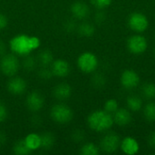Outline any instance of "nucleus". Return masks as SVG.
Segmentation results:
<instances>
[{
  "label": "nucleus",
  "instance_id": "39448f33",
  "mask_svg": "<svg viewBox=\"0 0 155 155\" xmlns=\"http://www.w3.org/2000/svg\"><path fill=\"white\" fill-rule=\"evenodd\" d=\"M98 58L92 52H84L77 58V67L84 74H92L98 67Z\"/></svg>",
  "mask_w": 155,
  "mask_h": 155
},
{
  "label": "nucleus",
  "instance_id": "58836bf2",
  "mask_svg": "<svg viewBox=\"0 0 155 155\" xmlns=\"http://www.w3.org/2000/svg\"><path fill=\"white\" fill-rule=\"evenodd\" d=\"M153 57H154V59H155V49H154V51H153Z\"/></svg>",
  "mask_w": 155,
  "mask_h": 155
},
{
  "label": "nucleus",
  "instance_id": "c9c22d12",
  "mask_svg": "<svg viewBox=\"0 0 155 155\" xmlns=\"http://www.w3.org/2000/svg\"><path fill=\"white\" fill-rule=\"evenodd\" d=\"M148 144H149L150 147H152L153 149H155V131L152 132L151 134L149 135V138H148Z\"/></svg>",
  "mask_w": 155,
  "mask_h": 155
},
{
  "label": "nucleus",
  "instance_id": "b1692460",
  "mask_svg": "<svg viewBox=\"0 0 155 155\" xmlns=\"http://www.w3.org/2000/svg\"><path fill=\"white\" fill-rule=\"evenodd\" d=\"M142 94L143 97L148 100H153L155 98V84L145 83L142 87Z\"/></svg>",
  "mask_w": 155,
  "mask_h": 155
},
{
  "label": "nucleus",
  "instance_id": "0eeeda50",
  "mask_svg": "<svg viewBox=\"0 0 155 155\" xmlns=\"http://www.w3.org/2000/svg\"><path fill=\"white\" fill-rule=\"evenodd\" d=\"M121 145V139L115 133H108L105 134L100 142V149L106 153H115Z\"/></svg>",
  "mask_w": 155,
  "mask_h": 155
},
{
  "label": "nucleus",
  "instance_id": "bb28decb",
  "mask_svg": "<svg viewBox=\"0 0 155 155\" xmlns=\"http://www.w3.org/2000/svg\"><path fill=\"white\" fill-rule=\"evenodd\" d=\"M91 83L93 86L96 89H101L106 84V78L103 74H95L92 77Z\"/></svg>",
  "mask_w": 155,
  "mask_h": 155
},
{
  "label": "nucleus",
  "instance_id": "20e7f679",
  "mask_svg": "<svg viewBox=\"0 0 155 155\" xmlns=\"http://www.w3.org/2000/svg\"><path fill=\"white\" fill-rule=\"evenodd\" d=\"M50 116L52 120L59 124H65L70 123L74 117L73 110L65 104H55L50 110Z\"/></svg>",
  "mask_w": 155,
  "mask_h": 155
},
{
  "label": "nucleus",
  "instance_id": "aec40b11",
  "mask_svg": "<svg viewBox=\"0 0 155 155\" xmlns=\"http://www.w3.org/2000/svg\"><path fill=\"white\" fill-rule=\"evenodd\" d=\"M127 106L132 112H139L143 107V100L138 95H130L127 100Z\"/></svg>",
  "mask_w": 155,
  "mask_h": 155
},
{
  "label": "nucleus",
  "instance_id": "ddd939ff",
  "mask_svg": "<svg viewBox=\"0 0 155 155\" xmlns=\"http://www.w3.org/2000/svg\"><path fill=\"white\" fill-rule=\"evenodd\" d=\"M72 15L78 20H84L90 15V8L88 5L83 1H75L70 7Z\"/></svg>",
  "mask_w": 155,
  "mask_h": 155
},
{
  "label": "nucleus",
  "instance_id": "4be33fe9",
  "mask_svg": "<svg viewBox=\"0 0 155 155\" xmlns=\"http://www.w3.org/2000/svg\"><path fill=\"white\" fill-rule=\"evenodd\" d=\"M99 153L100 148L93 143H84L80 150V153L82 155H98Z\"/></svg>",
  "mask_w": 155,
  "mask_h": 155
},
{
  "label": "nucleus",
  "instance_id": "f8f14e48",
  "mask_svg": "<svg viewBox=\"0 0 155 155\" xmlns=\"http://www.w3.org/2000/svg\"><path fill=\"white\" fill-rule=\"evenodd\" d=\"M54 76L64 78L66 77L71 71V66L69 63L64 59H55L50 65Z\"/></svg>",
  "mask_w": 155,
  "mask_h": 155
},
{
  "label": "nucleus",
  "instance_id": "dca6fc26",
  "mask_svg": "<svg viewBox=\"0 0 155 155\" xmlns=\"http://www.w3.org/2000/svg\"><path fill=\"white\" fill-rule=\"evenodd\" d=\"M114 122L121 126V127H124L127 126L131 121H132V114L129 112V110L125 109V108H118L117 111L114 114Z\"/></svg>",
  "mask_w": 155,
  "mask_h": 155
},
{
  "label": "nucleus",
  "instance_id": "6e6552de",
  "mask_svg": "<svg viewBox=\"0 0 155 155\" xmlns=\"http://www.w3.org/2000/svg\"><path fill=\"white\" fill-rule=\"evenodd\" d=\"M148 47V42L146 38L142 35H134L127 40L128 50L136 55L143 54Z\"/></svg>",
  "mask_w": 155,
  "mask_h": 155
},
{
  "label": "nucleus",
  "instance_id": "e433bc0d",
  "mask_svg": "<svg viewBox=\"0 0 155 155\" xmlns=\"http://www.w3.org/2000/svg\"><path fill=\"white\" fill-rule=\"evenodd\" d=\"M5 54H6V45L2 40H0V57Z\"/></svg>",
  "mask_w": 155,
  "mask_h": 155
},
{
  "label": "nucleus",
  "instance_id": "a211bd4d",
  "mask_svg": "<svg viewBox=\"0 0 155 155\" xmlns=\"http://www.w3.org/2000/svg\"><path fill=\"white\" fill-rule=\"evenodd\" d=\"M76 31L78 32V34L84 37H91L94 35V32H95V27L93 24L89 23V22H82L81 24H79V25H77Z\"/></svg>",
  "mask_w": 155,
  "mask_h": 155
},
{
  "label": "nucleus",
  "instance_id": "c85d7f7f",
  "mask_svg": "<svg viewBox=\"0 0 155 155\" xmlns=\"http://www.w3.org/2000/svg\"><path fill=\"white\" fill-rule=\"evenodd\" d=\"M38 76L42 80H49L54 76V74L52 73L50 66H41V68L38 71Z\"/></svg>",
  "mask_w": 155,
  "mask_h": 155
},
{
  "label": "nucleus",
  "instance_id": "473e14b6",
  "mask_svg": "<svg viewBox=\"0 0 155 155\" xmlns=\"http://www.w3.org/2000/svg\"><path fill=\"white\" fill-rule=\"evenodd\" d=\"M76 28H77V25H76V24H75V22L74 20H67L65 22V24H64V29L68 33L76 30Z\"/></svg>",
  "mask_w": 155,
  "mask_h": 155
},
{
  "label": "nucleus",
  "instance_id": "412c9836",
  "mask_svg": "<svg viewBox=\"0 0 155 155\" xmlns=\"http://www.w3.org/2000/svg\"><path fill=\"white\" fill-rule=\"evenodd\" d=\"M55 138L52 133H45L41 135V148L50 150L54 144Z\"/></svg>",
  "mask_w": 155,
  "mask_h": 155
},
{
  "label": "nucleus",
  "instance_id": "cd10ccee",
  "mask_svg": "<svg viewBox=\"0 0 155 155\" xmlns=\"http://www.w3.org/2000/svg\"><path fill=\"white\" fill-rule=\"evenodd\" d=\"M118 102L115 99H109L104 103V110L106 111L109 114H114L118 109Z\"/></svg>",
  "mask_w": 155,
  "mask_h": 155
},
{
  "label": "nucleus",
  "instance_id": "4c0bfd02",
  "mask_svg": "<svg viewBox=\"0 0 155 155\" xmlns=\"http://www.w3.org/2000/svg\"><path fill=\"white\" fill-rule=\"evenodd\" d=\"M5 142H6V135L5 134L4 132L0 131V145L5 144Z\"/></svg>",
  "mask_w": 155,
  "mask_h": 155
},
{
  "label": "nucleus",
  "instance_id": "4468645a",
  "mask_svg": "<svg viewBox=\"0 0 155 155\" xmlns=\"http://www.w3.org/2000/svg\"><path fill=\"white\" fill-rule=\"evenodd\" d=\"M120 148L123 151V153H124L125 154L134 155L138 153L140 150V145L138 142L136 141V139H134V137L128 136L121 141Z\"/></svg>",
  "mask_w": 155,
  "mask_h": 155
},
{
  "label": "nucleus",
  "instance_id": "6ab92c4d",
  "mask_svg": "<svg viewBox=\"0 0 155 155\" xmlns=\"http://www.w3.org/2000/svg\"><path fill=\"white\" fill-rule=\"evenodd\" d=\"M54 56L51 51L49 50H43L39 53L37 56L38 64L41 66H50L54 61Z\"/></svg>",
  "mask_w": 155,
  "mask_h": 155
},
{
  "label": "nucleus",
  "instance_id": "5701e85b",
  "mask_svg": "<svg viewBox=\"0 0 155 155\" xmlns=\"http://www.w3.org/2000/svg\"><path fill=\"white\" fill-rule=\"evenodd\" d=\"M13 153L16 155H27L30 154L32 152L28 149L24 140H19L14 144Z\"/></svg>",
  "mask_w": 155,
  "mask_h": 155
},
{
  "label": "nucleus",
  "instance_id": "c756f323",
  "mask_svg": "<svg viewBox=\"0 0 155 155\" xmlns=\"http://www.w3.org/2000/svg\"><path fill=\"white\" fill-rule=\"evenodd\" d=\"M90 2L97 9H104L109 6L112 4L113 0H90Z\"/></svg>",
  "mask_w": 155,
  "mask_h": 155
},
{
  "label": "nucleus",
  "instance_id": "7c9ffc66",
  "mask_svg": "<svg viewBox=\"0 0 155 155\" xmlns=\"http://www.w3.org/2000/svg\"><path fill=\"white\" fill-rule=\"evenodd\" d=\"M7 115H8L7 107L2 101H0V124L6 120Z\"/></svg>",
  "mask_w": 155,
  "mask_h": 155
},
{
  "label": "nucleus",
  "instance_id": "7ed1b4c3",
  "mask_svg": "<svg viewBox=\"0 0 155 155\" xmlns=\"http://www.w3.org/2000/svg\"><path fill=\"white\" fill-rule=\"evenodd\" d=\"M20 62L18 56L13 53L5 54L0 57V71L1 73L7 76L12 77L15 76L20 68Z\"/></svg>",
  "mask_w": 155,
  "mask_h": 155
},
{
  "label": "nucleus",
  "instance_id": "393cba45",
  "mask_svg": "<svg viewBox=\"0 0 155 155\" xmlns=\"http://www.w3.org/2000/svg\"><path fill=\"white\" fill-rule=\"evenodd\" d=\"M38 61L37 58L28 54L26 56H24V60L22 62V65L24 67L25 70L26 71H33L35 69V67L37 66Z\"/></svg>",
  "mask_w": 155,
  "mask_h": 155
},
{
  "label": "nucleus",
  "instance_id": "a878e982",
  "mask_svg": "<svg viewBox=\"0 0 155 155\" xmlns=\"http://www.w3.org/2000/svg\"><path fill=\"white\" fill-rule=\"evenodd\" d=\"M143 114L145 119L150 123L155 122V102L148 103L144 109H143Z\"/></svg>",
  "mask_w": 155,
  "mask_h": 155
},
{
  "label": "nucleus",
  "instance_id": "1a4fd4ad",
  "mask_svg": "<svg viewBox=\"0 0 155 155\" xmlns=\"http://www.w3.org/2000/svg\"><path fill=\"white\" fill-rule=\"evenodd\" d=\"M25 105L27 109L33 113L39 112L45 105V98L43 94L37 91L31 92L25 99Z\"/></svg>",
  "mask_w": 155,
  "mask_h": 155
},
{
  "label": "nucleus",
  "instance_id": "f704fd0d",
  "mask_svg": "<svg viewBox=\"0 0 155 155\" xmlns=\"http://www.w3.org/2000/svg\"><path fill=\"white\" fill-rule=\"evenodd\" d=\"M8 25V19L5 15L0 13V30L5 29Z\"/></svg>",
  "mask_w": 155,
  "mask_h": 155
},
{
  "label": "nucleus",
  "instance_id": "2eb2a0df",
  "mask_svg": "<svg viewBox=\"0 0 155 155\" xmlns=\"http://www.w3.org/2000/svg\"><path fill=\"white\" fill-rule=\"evenodd\" d=\"M73 89L70 84L66 83H61L54 88V96L56 100L59 101H65L69 99L72 95Z\"/></svg>",
  "mask_w": 155,
  "mask_h": 155
},
{
  "label": "nucleus",
  "instance_id": "f03ea898",
  "mask_svg": "<svg viewBox=\"0 0 155 155\" xmlns=\"http://www.w3.org/2000/svg\"><path fill=\"white\" fill-rule=\"evenodd\" d=\"M114 124L113 115L104 110H96L87 117V124L90 129L97 133H103L112 128Z\"/></svg>",
  "mask_w": 155,
  "mask_h": 155
},
{
  "label": "nucleus",
  "instance_id": "72a5a7b5",
  "mask_svg": "<svg viewBox=\"0 0 155 155\" xmlns=\"http://www.w3.org/2000/svg\"><path fill=\"white\" fill-rule=\"evenodd\" d=\"M102 9H100V11H98L96 14H95V16H94V19H95V22L97 24H101L103 23L104 21H105L106 19V15L104 14V12L101 11Z\"/></svg>",
  "mask_w": 155,
  "mask_h": 155
},
{
  "label": "nucleus",
  "instance_id": "2f4dec72",
  "mask_svg": "<svg viewBox=\"0 0 155 155\" xmlns=\"http://www.w3.org/2000/svg\"><path fill=\"white\" fill-rule=\"evenodd\" d=\"M72 139L75 143H80L84 139V133L81 130H76L72 134Z\"/></svg>",
  "mask_w": 155,
  "mask_h": 155
},
{
  "label": "nucleus",
  "instance_id": "9b49d317",
  "mask_svg": "<svg viewBox=\"0 0 155 155\" xmlns=\"http://www.w3.org/2000/svg\"><path fill=\"white\" fill-rule=\"evenodd\" d=\"M27 88L26 81L19 76H12L6 84L7 91L14 95H20L25 92Z\"/></svg>",
  "mask_w": 155,
  "mask_h": 155
},
{
  "label": "nucleus",
  "instance_id": "f3484780",
  "mask_svg": "<svg viewBox=\"0 0 155 155\" xmlns=\"http://www.w3.org/2000/svg\"><path fill=\"white\" fill-rule=\"evenodd\" d=\"M28 149L33 153L41 148V135L35 133L28 134L24 139Z\"/></svg>",
  "mask_w": 155,
  "mask_h": 155
},
{
  "label": "nucleus",
  "instance_id": "9d476101",
  "mask_svg": "<svg viewBox=\"0 0 155 155\" xmlns=\"http://www.w3.org/2000/svg\"><path fill=\"white\" fill-rule=\"evenodd\" d=\"M122 85L128 90L136 88L140 84V76L139 74L132 69H127L123 72L120 78Z\"/></svg>",
  "mask_w": 155,
  "mask_h": 155
},
{
  "label": "nucleus",
  "instance_id": "f257e3e1",
  "mask_svg": "<svg viewBox=\"0 0 155 155\" xmlns=\"http://www.w3.org/2000/svg\"><path fill=\"white\" fill-rule=\"evenodd\" d=\"M41 41L37 36L20 34L13 36L9 41V48L11 53L17 56H26L32 52L39 48Z\"/></svg>",
  "mask_w": 155,
  "mask_h": 155
},
{
  "label": "nucleus",
  "instance_id": "423d86ee",
  "mask_svg": "<svg viewBox=\"0 0 155 155\" xmlns=\"http://www.w3.org/2000/svg\"><path fill=\"white\" fill-rule=\"evenodd\" d=\"M128 25L133 31L142 34L147 30L149 26V20L144 14L134 12L132 13L128 17Z\"/></svg>",
  "mask_w": 155,
  "mask_h": 155
}]
</instances>
